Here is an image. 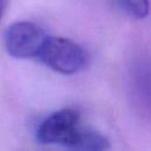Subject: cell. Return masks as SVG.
<instances>
[{
	"label": "cell",
	"mask_w": 151,
	"mask_h": 151,
	"mask_svg": "<svg viewBox=\"0 0 151 151\" xmlns=\"http://www.w3.org/2000/svg\"><path fill=\"white\" fill-rule=\"evenodd\" d=\"M85 127L76 110L64 109L48 116L37 129V140L47 145H60L78 150Z\"/></svg>",
	"instance_id": "obj_1"
},
{
	"label": "cell",
	"mask_w": 151,
	"mask_h": 151,
	"mask_svg": "<svg viewBox=\"0 0 151 151\" xmlns=\"http://www.w3.org/2000/svg\"><path fill=\"white\" fill-rule=\"evenodd\" d=\"M45 39L46 35L38 25L31 21H18L6 29L5 47L15 59L38 58Z\"/></svg>",
	"instance_id": "obj_3"
},
{
	"label": "cell",
	"mask_w": 151,
	"mask_h": 151,
	"mask_svg": "<svg viewBox=\"0 0 151 151\" xmlns=\"http://www.w3.org/2000/svg\"><path fill=\"white\" fill-rule=\"evenodd\" d=\"M6 5H7V0H0V21H1V18H2V15H4Z\"/></svg>",
	"instance_id": "obj_6"
},
{
	"label": "cell",
	"mask_w": 151,
	"mask_h": 151,
	"mask_svg": "<svg viewBox=\"0 0 151 151\" xmlns=\"http://www.w3.org/2000/svg\"><path fill=\"white\" fill-rule=\"evenodd\" d=\"M38 58L51 70L61 74H74L86 65V53L74 41L61 37H46Z\"/></svg>",
	"instance_id": "obj_2"
},
{
	"label": "cell",
	"mask_w": 151,
	"mask_h": 151,
	"mask_svg": "<svg viewBox=\"0 0 151 151\" xmlns=\"http://www.w3.org/2000/svg\"><path fill=\"white\" fill-rule=\"evenodd\" d=\"M114 4L126 14L136 19H144L150 12L149 0H113Z\"/></svg>",
	"instance_id": "obj_5"
},
{
	"label": "cell",
	"mask_w": 151,
	"mask_h": 151,
	"mask_svg": "<svg viewBox=\"0 0 151 151\" xmlns=\"http://www.w3.org/2000/svg\"><path fill=\"white\" fill-rule=\"evenodd\" d=\"M132 87L138 101L151 114V61L140 60L132 68Z\"/></svg>",
	"instance_id": "obj_4"
}]
</instances>
